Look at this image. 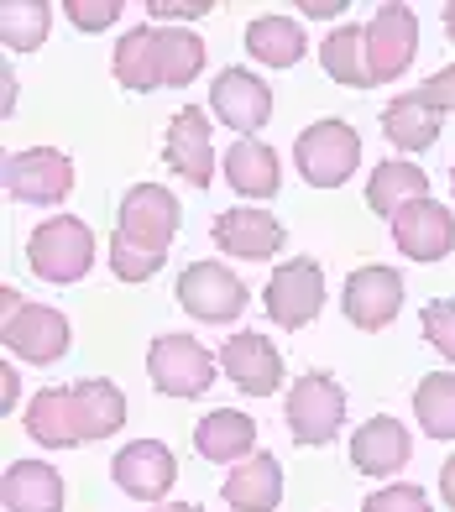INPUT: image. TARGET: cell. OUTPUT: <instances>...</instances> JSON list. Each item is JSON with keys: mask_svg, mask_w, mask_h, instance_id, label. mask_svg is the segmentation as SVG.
I'll list each match as a JSON object with an SVG mask.
<instances>
[{"mask_svg": "<svg viewBox=\"0 0 455 512\" xmlns=\"http://www.w3.org/2000/svg\"><path fill=\"white\" fill-rule=\"evenodd\" d=\"M126 429V398L116 382H74V387H42L27 408V434L48 450H74L89 439H110Z\"/></svg>", "mask_w": 455, "mask_h": 512, "instance_id": "1", "label": "cell"}, {"mask_svg": "<svg viewBox=\"0 0 455 512\" xmlns=\"http://www.w3.org/2000/svg\"><path fill=\"white\" fill-rule=\"evenodd\" d=\"M110 68H116V84L131 95L184 89L204 68V42L189 27H131L110 53Z\"/></svg>", "mask_w": 455, "mask_h": 512, "instance_id": "2", "label": "cell"}, {"mask_svg": "<svg viewBox=\"0 0 455 512\" xmlns=\"http://www.w3.org/2000/svg\"><path fill=\"white\" fill-rule=\"evenodd\" d=\"M27 267L42 277V283H79V277L95 267V230H89L79 215H58L42 220L27 236Z\"/></svg>", "mask_w": 455, "mask_h": 512, "instance_id": "3", "label": "cell"}, {"mask_svg": "<svg viewBox=\"0 0 455 512\" xmlns=\"http://www.w3.org/2000/svg\"><path fill=\"white\" fill-rule=\"evenodd\" d=\"M283 418H288L293 445L320 450L340 434V424H346V387H340L330 371H304V377L288 387Z\"/></svg>", "mask_w": 455, "mask_h": 512, "instance_id": "4", "label": "cell"}, {"mask_svg": "<svg viewBox=\"0 0 455 512\" xmlns=\"http://www.w3.org/2000/svg\"><path fill=\"white\" fill-rule=\"evenodd\" d=\"M178 199L163 189V183H136V189H126L121 209H116V236L131 246L152 256V262H168V246L178 236Z\"/></svg>", "mask_w": 455, "mask_h": 512, "instance_id": "5", "label": "cell"}, {"mask_svg": "<svg viewBox=\"0 0 455 512\" xmlns=\"http://www.w3.org/2000/svg\"><path fill=\"white\" fill-rule=\"evenodd\" d=\"M0 304H6V345L11 356L32 361V366H53L68 356V319L48 304H32V298H21L16 288L0 293Z\"/></svg>", "mask_w": 455, "mask_h": 512, "instance_id": "6", "label": "cell"}, {"mask_svg": "<svg viewBox=\"0 0 455 512\" xmlns=\"http://www.w3.org/2000/svg\"><path fill=\"white\" fill-rule=\"evenodd\" d=\"M293 162H299L304 183H314V189H340L361 162V136H356V126L335 121V115L330 121H314L293 142Z\"/></svg>", "mask_w": 455, "mask_h": 512, "instance_id": "7", "label": "cell"}, {"mask_svg": "<svg viewBox=\"0 0 455 512\" xmlns=\"http://www.w3.org/2000/svg\"><path fill=\"white\" fill-rule=\"evenodd\" d=\"M215 356L204 351L194 335H157L152 351H147V377L157 392H168V398H199V392H210L215 382Z\"/></svg>", "mask_w": 455, "mask_h": 512, "instance_id": "8", "label": "cell"}, {"mask_svg": "<svg viewBox=\"0 0 455 512\" xmlns=\"http://www.w3.org/2000/svg\"><path fill=\"white\" fill-rule=\"evenodd\" d=\"M178 304H184L199 324H231L241 319V309L252 304V293H246V283L220 267V262H194L178 272Z\"/></svg>", "mask_w": 455, "mask_h": 512, "instance_id": "9", "label": "cell"}, {"mask_svg": "<svg viewBox=\"0 0 455 512\" xmlns=\"http://www.w3.org/2000/svg\"><path fill=\"white\" fill-rule=\"evenodd\" d=\"M267 319L278 324V330H304V324L320 314L325 304V272L320 262H309V256H299V262H283L278 272L267 277Z\"/></svg>", "mask_w": 455, "mask_h": 512, "instance_id": "10", "label": "cell"}, {"mask_svg": "<svg viewBox=\"0 0 455 512\" xmlns=\"http://www.w3.org/2000/svg\"><path fill=\"white\" fill-rule=\"evenodd\" d=\"M6 194L16 204H63L74 194V162L53 147H27L6 157Z\"/></svg>", "mask_w": 455, "mask_h": 512, "instance_id": "11", "label": "cell"}, {"mask_svg": "<svg viewBox=\"0 0 455 512\" xmlns=\"http://www.w3.org/2000/svg\"><path fill=\"white\" fill-rule=\"evenodd\" d=\"M419 53V16L414 6H377V16L367 21V63H372V84H388L398 74H408V63Z\"/></svg>", "mask_w": 455, "mask_h": 512, "instance_id": "12", "label": "cell"}, {"mask_svg": "<svg viewBox=\"0 0 455 512\" xmlns=\"http://www.w3.org/2000/svg\"><path fill=\"white\" fill-rule=\"evenodd\" d=\"M340 309L356 330H388L403 309V272L398 267H356L346 277V293H340Z\"/></svg>", "mask_w": 455, "mask_h": 512, "instance_id": "13", "label": "cell"}, {"mask_svg": "<svg viewBox=\"0 0 455 512\" xmlns=\"http://www.w3.org/2000/svg\"><path fill=\"white\" fill-rule=\"evenodd\" d=\"M220 371L246 398H267V392L283 387V351L262 330H241L220 345Z\"/></svg>", "mask_w": 455, "mask_h": 512, "instance_id": "14", "label": "cell"}, {"mask_svg": "<svg viewBox=\"0 0 455 512\" xmlns=\"http://www.w3.org/2000/svg\"><path fill=\"white\" fill-rule=\"evenodd\" d=\"M210 241L220 246V256H236V262H267L272 251H283L288 230H283V220H272L262 204H236V209H225V215H215Z\"/></svg>", "mask_w": 455, "mask_h": 512, "instance_id": "15", "label": "cell"}, {"mask_svg": "<svg viewBox=\"0 0 455 512\" xmlns=\"http://www.w3.org/2000/svg\"><path fill=\"white\" fill-rule=\"evenodd\" d=\"M393 241L408 262H445L455 251V215L440 204V199H419L393 215Z\"/></svg>", "mask_w": 455, "mask_h": 512, "instance_id": "16", "label": "cell"}, {"mask_svg": "<svg viewBox=\"0 0 455 512\" xmlns=\"http://www.w3.org/2000/svg\"><path fill=\"white\" fill-rule=\"evenodd\" d=\"M210 110L231 131L252 136L272 121V89L252 74V68H220L215 84H210Z\"/></svg>", "mask_w": 455, "mask_h": 512, "instance_id": "17", "label": "cell"}, {"mask_svg": "<svg viewBox=\"0 0 455 512\" xmlns=\"http://www.w3.org/2000/svg\"><path fill=\"white\" fill-rule=\"evenodd\" d=\"M163 162L189 178L194 189H210L215 183V142H210V115H204L199 105H184L173 115L168 126V142H163Z\"/></svg>", "mask_w": 455, "mask_h": 512, "instance_id": "18", "label": "cell"}, {"mask_svg": "<svg viewBox=\"0 0 455 512\" xmlns=\"http://www.w3.org/2000/svg\"><path fill=\"white\" fill-rule=\"evenodd\" d=\"M110 471H116V486H121L126 497L163 502L173 492V481H178V460H173V450L163 445V439H136V445H126L116 455Z\"/></svg>", "mask_w": 455, "mask_h": 512, "instance_id": "19", "label": "cell"}, {"mask_svg": "<svg viewBox=\"0 0 455 512\" xmlns=\"http://www.w3.org/2000/svg\"><path fill=\"white\" fill-rule=\"evenodd\" d=\"M408 455H414V439L393 413H377L351 434V465L361 476H393L408 465Z\"/></svg>", "mask_w": 455, "mask_h": 512, "instance_id": "20", "label": "cell"}, {"mask_svg": "<svg viewBox=\"0 0 455 512\" xmlns=\"http://www.w3.org/2000/svg\"><path fill=\"white\" fill-rule=\"evenodd\" d=\"M194 450L215 465H241L257 455V418L241 408H215L194 424Z\"/></svg>", "mask_w": 455, "mask_h": 512, "instance_id": "21", "label": "cell"}, {"mask_svg": "<svg viewBox=\"0 0 455 512\" xmlns=\"http://www.w3.org/2000/svg\"><path fill=\"white\" fill-rule=\"evenodd\" d=\"M220 497L231 512H272L283 502V465L278 455H252V460H241L231 476H225L220 486Z\"/></svg>", "mask_w": 455, "mask_h": 512, "instance_id": "22", "label": "cell"}, {"mask_svg": "<svg viewBox=\"0 0 455 512\" xmlns=\"http://www.w3.org/2000/svg\"><path fill=\"white\" fill-rule=\"evenodd\" d=\"M225 183L241 194V199H272L283 189V168H278V152L257 136H241V142L225 152Z\"/></svg>", "mask_w": 455, "mask_h": 512, "instance_id": "23", "label": "cell"}, {"mask_svg": "<svg viewBox=\"0 0 455 512\" xmlns=\"http://www.w3.org/2000/svg\"><path fill=\"white\" fill-rule=\"evenodd\" d=\"M0 497L6 512H63V476L42 460H11Z\"/></svg>", "mask_w": 455, "mask_h": 512, "instance_id": "24", "label": "cell"}, {"mask_svg": "<svg viewBox=\"0 0 455 512\" xmlns=\"http://www.w3.org/2000/svg\"><path fill=\"white\" fill-rule=\"evenodd\" d=\"M382 131H388V142L398 152H429L440 142V110L414 89V95H398L388 110H382Z\"/></svg>", "mask_w": 455, "mask_h": 512, "instance_id": "25", "label": "cell"}, {"mask_svg": "<svg viewBox=\"0 0 455 512\" xmlns=\"http://www.w3.org/2000/svg\"><path fill=\"white\" fill-rule=\"evenodd\" d=\"M429 199V178L419 162H382V168L367 178V204L377 209L382 220H393L398 209Z\"/></svg>", "mask_w": 455, "mask_h": 512, "instance_id": "26", "label": "cell"}, {"mask_svg": "<svg viewBox=\"0 0 455 512\" xmlns=\"http://www.w3.org/2000/svg\"><path fill=\"white\" fill-rule=\"evenodd\" d=\"M320 63H325V74L335 84H346V89H367L372 84V63H367V27H356V21H346V27H335L325 37V48H320Z\"/></svg>", "mask_w": 455, "mask_h": 512, "instance_id": "27", "label": "cell"}, {"mask_svg": "<svg viewBox=\"0 0 455 512\" xmlns=\"http://www.w3.org/2000/svg\"><path fill=\"white\" fill-rule=\"evenodd\" d=\"M246 53L267 68H293L304 58V27L293 16H257L246 27Z\"/></svg>", "mask_w": 455, "mask_h": 512, "instance_id": "28", "label": "cell"}, {"mask_svg": "<svg viewBox=\"0 0 455 512\" xmlns=\"http://www.w3.org/2000/svg\"><path fill=\"white\" fill-rule=\"evenodd\" d=\"M414 418L429 439H455V377L450 371H429L414 387Z\"/></svg>", "mask_w": 455, "mask_h": 512, "instance_id": "29", "label": "cell"}, {"mask_svg": "<svg viewBox=\"0 0 455 512\" xmlns=\"http://www.w3.org/2000/svg\"><path fill=\"white\" fill-rule=\"evenodd\" d=\"M53 27V6L42 0H11L6 16H0V37H6V53H37L42 37Z\"/></svg>", "mask_w": 455, "mask_h": 512, "instance_id": "30", "label": "cell"}, {"mask_svg": "<svg viewBox=\"0 0 455 512\" xmlns=\"http://www.w3.org/2000/svg\"><path fill=\"white\" fill-rule=\"evenodd\" d=\"M424 340L435 345L445 361H455V298H435V304H424Z\"/></svg>", "mask_w": 455, "mask_h": 512, "instance_id": "31", "label": "cell"}, {"mask_svg": "<svg viewBox=\"0 0 455 512\" xmlns=\"http://www.w3.org/2000/svg\"><path fill=\"white\" fill-rule=\"evenodd\" d=\"M361 512H429V497L414 481H393V486H382V492H372L361 502Z\"/></svg>", "mask_w": 455, "mask_h": 512, "instance_id": "32", "label": "cell"}, {"mask_svg": "<svg viewBox=\"0 0 455 512\" xmlns=\"http://www.w3.org/2000/svg\"><path fill=\"white\" fill-rule=\"evenodd\" d=\"M110 272H116L121 283H147V277H157V272H163V262H152V256L131 251L121 236H110Z\"/></svg>", "mask_w": 455, "mask_h": 512, "instance_id": "33", "label": "cell"}, {"mask_svg": "<svg viewBox=\"0 0 455 512\" xmlns=\"http://www.w3.org/2000/svg\"><path fill=\"white\" fill-rule=\"evenodd\" d=\"M63 11H68V21H74L79 32H105L126 6L121 0H63Z\"/></svg>", "mask_w": 455, "mask_h": 512, "instance_id": "34", "label": "cell"}, {"mask_svg": "<svg viewBox=\"0 0 455 512\" xmlns=\"http://www.w3.org/2000/svg\"><path fill=\"white\" fill-rule=\"evenodd\" d=\"M419 95H424L429 105H435L440 115H455V63H445L440 74H429Z\"/></svg>", "mask_w": 455, "mask_h": 512, "instance_id": "35", "label": "cell"}, {"mask_svg": "<svg viewBox=\"0 0 455 512\" xmlns=\"http://www.w3.org/2000/svg\"><path fill=\"white\" fill-rule=\"evenodd\" d=\"M147 11L157 21H194L204 11H215V0H147Z\"/></svg>", "mask_w": 455, "mask_h": 512, "instance_id": "36", "label": "cell"}, {"mask_svg": "<svg viewBox=\"0 0 455 512\" xmlns=\"http://www.w3.org/2000/svg\"><path fill=\"white\" fill-rule=\"evenodd\" d=\"M0 387H6V392H0V413H11V403H16V392H21V377H16V371H11V361L0 366Z\"/></svg>", "mask_w": 455, "mask_h": 512, "instance_id": "37", "label": "cell"}, {"mask_svg": "<svg viewBox=\"0 0 455 512\" xmlns=\"http://www.w3.org/2000/svg\"><path fill=\"white\" fill-rule=\"evenodd\" d=\"M440 497H445V507L455 512V455L440 465Z\"/></svg>", "mask_w": 455, "mask_h": 512, "instance_id": "38", "label": "cell"}, {"mask_svg": "<svg viewBox=\"0 0 455 512\" xmlns=\"http://www.w3.org/2000/svg\"><path fill=\"white\" fill-rule=\"evenodd\" d=\"M299 11L304 16H335V11H346V0H304Z\"/></svg>", "mask_w": 455, "mask_h": 512, "instance_id": "39", "label": "cell"}, {"mask_svg": "<svg viewBox=\"0 0 455 512\" xmlns=\"http://www.w3.org/2000/svg\"><path fill=\"white\" fill-rule=\"evenodd\" d=\"M152 512H204V507H194V502H163V507H152Z\"/></svg>", "mask_w": 455, "mask_h": 512, "instance_id": "40", "label": "cell"}, {"mask_svg": "<svg viewBox=\"0 0 455 512\" xmlns=\"http://www.w3.org/2000/svg\"><path fill=\"white\" fill-rule=\"evenodd\" d=\"M445 37L455 42V0H450V6H445Z\"/></svg>", "mask_w": 455, "mask_h": 512, "instance_id": "41", "label": "cell"}, {"mask_svg": "<svg viewBox=\"0 0 455 512\" xmlns=\"http://www.w3.org/2000/svg\"><path fill=\"white\" fill-rule=\"evenodd\" d=\"M450 189H455V168H450Z\"/></svg>", "mask_w": 455, "mask_h": 512, "instance_id": "42", "label": "cell"}]
</instances>
